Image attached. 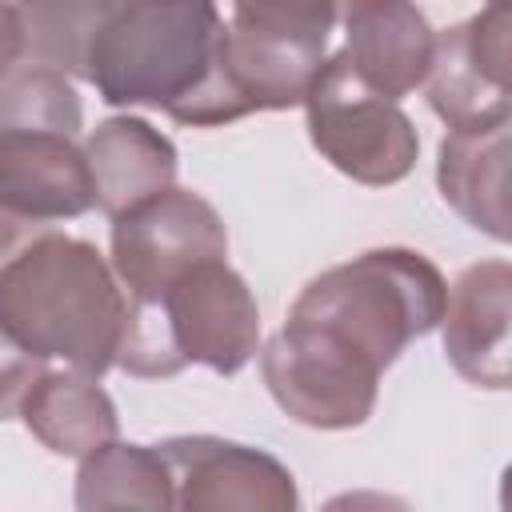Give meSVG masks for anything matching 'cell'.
<instances>
[{"label":"cell","mask_w":512,"mask_h":512,"mask_svg":"<svg viewBox=\"0 0 512 512\" xmlns=\"http://www.w3.org/2000/svg\"><path fill=\"white\" fill-rule=\"evenodd\" d=\"M128 296L92 240L48 224L0 272V332L36 360L100 380L120 352Z\"/></svg>","instance_id":"1"},{"label":"cell","mask_w":512,"mask_h":512,"mask_svg":"<svg viewBox=\"0 0 512 512\" xmlns=\"http://www.w3.org/2000/svg\"><path fill=\"white\" fill-rule=\"evenodd\" d=\"M444 300L448 280L424 252L368 248L312 276L284 324L316 336L372 376H384L412 340L440 328Z\"/></svg>","instance_id":"2"},{"label":"cell","mask_w":512,"mask_h":512,"mask_svg":"<svg viewBox=\"0 0 512 512\" xmlns=\"http://www.w3.org/2000/svg\"><path fill=\"white\" fill-rule=\"evenodd\" d=\"M224 28L208 0L100 4L80 76L112 108H160L176 120L212 80Z\"/></svg>","instance_id":"3"},{"label":"cell","mask_w":512,"mask_h":512,"mask_svg":"<svg viewBox=\"0 0 512 512\" xmlns=\"http://www.w3.org/2000/svg\"><path fill=\"white\" fill-rule=\"evenodd\" d=\"M84 104L72 80L44 64H16L0 80V204L52 224L96 208L80 144Z\"/></svg>","instance_id":"4"},{"label":"cell","mask_w":512,"mask_h":512,"mask_svg":"<svg viewBox=\"0 0 512 512\" xmlns=\"http://www.w3.org/2000/svg\"><path fill=\"white\" fill-rule=\"evenodd\" d=\"M332 4H236L216 52L212 80L176 116L188 128L232 124L248 112H280L304 104L320 64L328 60Z\"/></svg>","instance_id":"5"},{"label":"cell","mask_w":512,"mask_h":512,"mask_svg":"<svg viewBox=\"0 0 512 512\" xmlns=\"http://www.w3.org/2000/svg\"><path fill=\"white\" fill-rule=\"evenodd\" d=\"M256 352L260 308L248 280L228 260H208L180 276L164 296L148 304L128 300L116 368L140 380L176 376L188 364L236 376Z\"/></svg>","instance_id":"6"},{"label":"cell","mask_w":512,"mask_h":512,"mask_svg":"<svg viewBox=\"0 0 512 512\" xmlns=\"http://www.w3.org/2000/svg\"><path fill=\"white\" fill-rule=\"evenodd\" d=\"M308 136L316 152L356 184L388 188L416 168L420 132L408 112L368 92L344 52L328 56L304 96Z\"/></svg>","instance_id":"7"},{"label":"cell","mask_w":512,"mask_h":512,"mask_svg":"<svg viewBox=\"0 0 512 512\" xmlns=\"http://www.w3.org/2000/svg\"><path fill=\"white\" fill-rule=\"evenodd\" d=\"M228 260L220 212L192 188H168L112 220V272L132 304L164 296L196 264Z\"/></svg>","instance_id":"8"},{"label":"cell","mask_w":512,"mask_h":512,"mask_svg":"<svg viewBox=\"0 0 512 512\" xmlns=\"http://www.w3.org/2000/svg\"><path fill=\"white\" fill-rule=\"evenodd\" d=\"M172 472V512H300V488L272 452L224 436L156 444Z\"/></svg>","instance_id":"9"},{"label":"cell","mask_w":512,"mask_h":512,"mask_svg":"<svg viewBox=\"0 0 512 512\" xmlns=\"http://www.w3.org/2000/svg\"><path fill=\"white\" fill-rule=\"evenodd\" d=\"M508 32L512 12L504 4L436 32L424 96L448 132L508 124Z\"/></svg>","instance_id":"10"},{"label":"cell","mask_w":512,"mask_h":512,"mask_svg":"<svg viewBox=\"0 0 512 512\" xmlns=\"http://www.w3.org/2000/svg\"><path fill=\"white\" fill-rule=\"evenodd\" d=\"M260 376L272 400L296 424L324 432L360 428L372 416L380 392V376L344 360L340 352L292 324H284L260 348Z\"/></svg>","instance_id":"11"},{"label":"cell","mask_w":512,"mask_h":512,"mask_svg":"<svg viewBox=\"0 0 512 512\" xmlns=\"http://www.w3.org/2000/svg\"><path fill=\"white\" fill-rule=\"evenodd\" d=\"M344 20V60L356 72V80L400 104V96L424 88L436 32L428 28V16L416 4L404 0H364L336 12Z\"/></svg>","instance_id":"12"},{"label":"cell","mask_w":512,"mask_h":512,"mask_svg":"<svg viewBox=\"0 0 512 512\" xmlns=\"http://www.w3.org/2000/svg\"><path fill=\"white\" fill-rule=\"evenodd\" d=\"M508 320H512V268L508 260L468 264L444 300V352L448 364L476 388H508Z\"/></svg>","instance_id":"13"},{"label":"cell","mask_w":512,"mask_h":512,"mask_svg":"<svg viewBox=\"0 0 512 512\" xmlns=\"http://www.w3.org/2000/svg\"><path fill=\"white\" fill-rule=\"evenodd\" d=\"M84 156L96 184V208L108 220L176 188V144L144 116L100 120L84 140Z\"/></svg>","instance_id":"14"},{"label":"cell","mask_w":512,"mask_h":512,"mask_svg":"<svg viewBox=\"0 0 512 512\" xmlns=\"http://www.w3.org/2000/svg\"><path fill=\"white\" fill-rule=\"evenodd\" d=\"M504 180H508V124L448 132L440 140L436 184L444 204L500 244L512 236Z\"/></svg>","instance_id":"15"},{"label":"cell","mask_w":512,"mask_h":512,"mask_svg":"<svg viewBox=\"0 0 512 512\" xmlns=\"http://www.w3.org/2000/svg\"><path fill=\"white\" fill-rule=\"evenodd\" d=\"M20 420L48 452L76 460L112 444L120 432L112 396L80 372H44L20 404Z\"/></svg>","instance_id":"16"},{"label":"cell","mask_w":512,"mask_h":512,"mask_svg":"<svg viewBox=\"0 0 512 512\" xmlns=\"http://www.w3.org/2000/svg\"><path fill=\"white\" fill-rule=\"evenodd\" d=\"M76 512H172V472L156 444L112 440L80 460Z\"/></svg>","instance_id":"17"},{"label":"cell","mask_w":512,"mask_h":512,"mask_svg":"<svg viewBox=\"0 0 512 512\" xmlns=\"http://www.w3.org/2000/svg\"><path fill=\"white\" fill-rule=\"evenodd\" d=\"M44 372H48L44 360L28 356L20 344H12V340L0 332V420L20 416L24 396L32 392V384H36Z\"/></svg>","instance_id":"18"},{"label":"cell","mask_w":512,"mask_h":512,"mask_svg":"<svg viewBox=\"0 0 512 512\" xmlns=\"http://www.w3.org/2000/svg\"><path fill=\"white\" fill-rule=\"evenodd\" d=\"M320 512H416L404 496L380 492V488H348L320 504Z\"/></svg>","instance_id":"19"},{"label":"cell","mask_w":512,"mask_h":512,"mask_svg":"<svg viewBox=\"0 0 512 512\" xmlns=\"http://www.w3.org/2000/svg\"><path fill=\"white\" fill-rule=\"evenodd\" d=\"M48 224H40V220H28V216H16V212H8L4 204H0V272L12 264V256H20L40 232H44Z\"/></svg>","instance_id":"20"},{"label":"cell","mask_w":512,"mask_h":512,"mask_svg":"<svg viewBox=\"0 0 512 512\" xmlns=\"http://www.w3.org/2000/svg\"><path fill=\"white\" fill-rule=\"evenodd\" d=\"M24 64V20L16 4H0V80Z\"/></svg>","instance_id":"21"}]
</instances>
